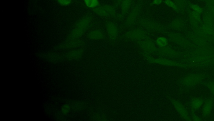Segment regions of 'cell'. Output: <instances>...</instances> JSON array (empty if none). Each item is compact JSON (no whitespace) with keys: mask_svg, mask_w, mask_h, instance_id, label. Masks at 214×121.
Masks as SVG:
<instances>
[{"mask_svg":"<svg viewBox=\"0 0 214 121\" xmlns=\"http://www.w3.org/2000/svg\"><path fill=\"white\" fill-rule=\"evenodd\" d=\"M91 22V18L90 16H87L81 19L71 32V38L75 39L81 37L89 27Z\"/></svg>","mask_w":214,"mask_h":121,"instance_id":"obj_1","label":"cell"},{"mask_svg":"<svg viewBox=\"0 0 214 121\" xmlns=\"http://www.w3.org/2000/svg\"><path fill=\"white\" fill-rule=\"evenodd\" d=\"M139 23L143 28L151 31L161 32L164 31V27L156 22L147 19H141Z\"/></svg>","mask_w":214,"mask_h":121,"instance_id":"obj_3","label":"cell"},{"mask_svg":"<svg viewBox=\"0 0 214 121\" xmlns=\"http://www.w3.org/2000/svg\"><path fill=\"white\" fill-rule=\"evenodd\" d=\"M93 11L97 15L102 17H110L116 14V8L110 5H104L94 8Z\"/></svg>","mask_w":214,"mask_h":121,"instance_id":"obj_2","label":"cell"},{"mask_svg":"<svg viewBox=\"0 0 214 121\" xmlns=\"http://www.w3.org/2000/svg\"><path fill=\"white\" fill-rule=\"evenodd\" d=\"M199 81V78L196 75L188 77L183 81L184 85H194Z\"/></svg>","mask_w":214,"mask_h":121,"instance_id":"obj_13","label":"cell"},{"mask_svg":"<svg viewBox=\"0 0 214 121\" xmlns=\"http://www.w3.org/2000/svg\"><path fill=\"white\" fill-rule=\"evenodd\" d=\"M106 29L107 35L111 41H115L118 35V27L113 22H107L106 24Z\"/></svg>","mask_w":214,"mask_h":121,"instance_id":"obj_8","label":"cell"},{"mask_svg":"<svg viewBox=\"0 0 214 121\" xmlns=\"http://www.w3.org/2000/svg\"><path fill=\"white\" fill-rule=\"evenodd\" d=\"M192 9L194 10V11L197 12V13H198V14H202V9L198 5H193L191 6Z\"/></svg>","mask_w":214,"mask_h":121,"instance_id":"obj_20","label":"cell"},{"mask_svg":"<svg viewBox=\"0 0 214 121\" xmlns=\"http://www.w3.org/2000/svg\"><path fill=\"white\" fill-rule=\"evenodd\" d=\"M202 104V101L200 99H195L192 102V106L195 109H198Z\"/></svg>","mask_w":214,"mask_h":121,"instance_id":"obj_18","label":"cell"},{"mask_svg":"<svg viewBox=\"0 0 214 121\" xmlns=\"http://www.w3.org/2000/svg\"><path fill=\"white\" fill-rule=\"evenodd\" d=\"M172 102L173 105H174L175 109H176L177 111L178 112L179 114L182 117L183 119L187 120H190V118H189V116L188 115V113L186 112L185 108L183 106L181 105V104L180 103L177 101H175V100H173L172 101Z\"/></svg>","mask_w":214,"mask_h":121,"instance_id":"obj_9","label":"cell"},{"mask_svg":"<svg viewBox=\"0 0 214 121\" xmlns=\"http://www.w3.org/2000/svg\"><path fill=\"white\" fill-rule=\"evenodd\" d=\"M83 54V50L81 49L71 50L65 54V58L69 60L78 59L82 57Z\"/></svg>","mask_w":214,"mask_h":121,"instance_id":"obj_10","label":"cell"},{"mask_svg":"<svg viewBox=\"0 0 214 121\" xmlns=\"http://www.w3.org/2000/svg\"><path fill=\"white\" fill-rule=\"evenodd\" d=\"M72 0H57L59 4L62 6H67L71 3Z\"/></svg>","mask_w":214,"mask_h":121,"instance_id":"obj_21","label":"cell"},{"mask_svg":"<svg viewBox=\"0 0 214 121\" xmlns=\"http://www.w3.org/2000/svg\"><path fill=\"white\" fill-rule=\"evenodd\" d=\"M121 5L122 14L123 15H126L131 8L132 0H122Z\"/></svg>","mask_w":214,"mask_h":121,"instance_id":"obj_12","label":"cell"},{"mask_svg":"<svg viewBox=\"0 0 214 121\" xmlns=\"http://www.w3.org/2000/svg\"><path fill=\"white\" fill-rule=\"evenodd\" d=\"M144 57H145L146 60L152 64L166 66H175L178 64L175 62L165 58H155L148 55H145Z\"/></svg>","mask_w":214,"mask_h":121,"instance_id":"obj_7","label":"cell"},{"mask_svg":"<svg viewBox=\"0 0 214 121\" xmlns=\"http://www.w3.org/2000/svg\"><path fill=\"white\" fill-rule=\"evenodd\" d=\"M125 36L128 39L138 41L148 37L146 31L142 29H136L128 31L125 34Z\"/></svg>","mask_w":214,"mask_h":121,"instance_id":"obj_6","label":"cell"},{"mask_svg":"<svg viewBox=\"0 0 214 121\" xmlns=\"http://www.w3.org/2000/svg\"><path fill=\"white\" fill-rule=\"evenodd\" d=\"M84 3L87 7L95 8L99 5L98 0H84Z\"/></svg>","mask_w":214,"mask_h":121,"instance_id":"obj_16","label":"cell"},{"mask_svg":"<svg viewBox=\"0 0 214 121\" xmlns=\"http://www.w3.org/2000/svg\"><path fill=\"white\" fill-rule=\"evenodd\" d=\"M213 107V103L211 100L207 101L203 107V112L204 116H207L210 114Z\"/></svg>","mask_w":214,"mask_h":121,"instance_id":"obj_15","label":"cell"},{"mask_svg":"<svg viewBox=\"0 0 214 121\" xmlns=\"http://www.w3.org/2000/svg\"><path fill=\"white\" fill-rule=\"evenodd\" d=\"M88 37L90 39L97 41L103 38L104 36L103 32L100 30L96 29L91 31L88 33Z\"/></svg>","mask_w":214,"mask_h":121,"instance_id":"obj_11","label":"cell"},{"mask_svg":"<svg viewBox=\"0 0 214 121\" xmlns=\"http://www.w3.org/2000/svg\"><path fill=\"white\" fill-rule=\"evenodd\" d=\"M156 43L159 48L166 47L168 45V39L165 37L160 36L156 39Z\"/></svg>","mask_w":214,"mask_h":121,"instance_id":"obj_14","label":"cell"},{"mask_svg":"<svg viewBox=\"0 0 214 121\" xmlns=\"http://www.w3.org/2000/svg\"><path fill=\"white\" fill-rule=\"evenodd\" d=\"M122 1V0H117V3L118 5L120 4L121 3Z\"/></svg>","mask_w":214,"mask_h":121,"instance_id":"obj_26","label":"cell"},{"mask_svg":"<svg viewBox=\"0 0 214 121\" xmlns=\"http://www.w3.org/2000/svg\"><path fill=\"white\" fill-rule=\"evenodd\" d=\"M163 2V0H153L152 2V4L154 5H159L161 4Z\"/></svg>","mask_w":214,"mask_h":121,"instance_id":"obj_22","label":"cell"},{"mask_svg":"<svg viewBox=\"0 0 214 121\" xmlns=\"http://www.w3.org/2000/svg\"><path fill=\"white\" fill-rule=\"evenodd\" d=\"M70 109V107L69 105H64L62 108V112L63 115H66L69 113Z\"/></svg>","mask_w":214,"mask_h":121,"instance_id":"obj_19","label":"cell"},{"mask_svg":"<svg viewBox=\"0 0 214 121\" xmlns=\"http://www.w3.org/2000/svg\"><path fill=\"white\" fill-rule=\"evenodd\" d=\"M193 119H194V120L195 121H199L200 120V119L197 116H194L193 118Z\"/></svg>","mask_w":214,"mask_h":121,"instance_id":"obj_25","label":"cell"},{"mask_svg":"<svg viewBox=\"0 0 214 121\" xmlns=\"http://www.w3.org/2000/svg\"><path fill=\"white\" fill-rule=\"evenodd\" d=\"M140 48L147 53H157L158 48L156 47L154 43L148 37L144 39L139 41Z\"/></svg>","mask_w":214,"mask_h":121,"instance_id":"obj_5","label":"cell"},{"mask_svg":"<svg viewBox=\"0 0 214 121\" xmlns=\"http://www.w3.org/2000/svg\"><path fill=\"white\" fill-rule=\"evenodd\" d=\"M141 8V3H137L134 6L126 18L125 22L126 26L130 27L134 24L140 13Z\"/></svg>","mask_w":214,"mask_h":121,"instance_id":"obj_4","label":"cell"},{"mask_svg":"<svg viewBox=\"0 0 214 121\" xmlns=\"http://www.w3.org/2000/svg\"><path fill=\"white\" fill-rule=\"evenodd\" d=\"M192 15H193V17H194L195 18V19H196V20H199V18H200L199 14H198V13H197V12H195V11H194V12H193Z\"/></svg>","mask_w":214,"mask_h":121,"instance_id":"obj_23","label":"cell"},{"mask_svg":"<svg viewBox=\"0 0 214 121\" xmlns=\"http://www.w3.org/2000/svg\"><path fill=\"white\" fill-rule=\"evenodd\" d=\"M164 3L168 7L172 8L175 11H177L178 10V7L176 4L173 1H172V0H165L164 1Z\"/></svg>","mask_w":214,"mask_h":121,"instance_id":"obj_17","label":"cell"},{"mask_svg":"<svg viewBox=\"0 0 214 121\" xmlns=\"http://www.w3.org/2000/svg\"><path fill=\"white\" fill-rule=\"evenodd\" d=\"M209 88H210V90H211V92H212V93H213L214 95V83L213 84H211L210 85V86H209Z\"/></svg>","mask_w":214,"mask_h":121,"instance_id":"obj_24","label":"cell"}]
</instances>
